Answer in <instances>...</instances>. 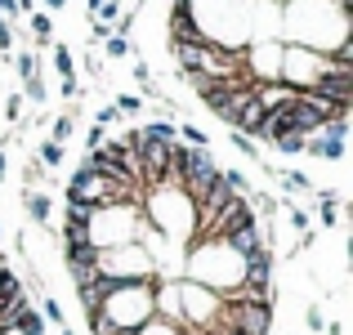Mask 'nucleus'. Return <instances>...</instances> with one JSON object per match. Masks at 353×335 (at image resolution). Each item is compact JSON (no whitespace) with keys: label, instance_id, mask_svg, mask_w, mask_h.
I'll return each instance as SVG.
<instances>
[{"label":"nucleus","instance_id":"f257e3e1","mask_svg":"<svg viewBox=\"0 0 353 335\" xmlns=\"http://www.w3.org/2000/svg\"><path fill=\"white\" fill-rule=\"evenodd\" d=\"M103 318L112 322L117 331L134 335L152 318V282H117V291L103 300Z\"/></svg>","mask_w":353,"mask_h":335},{"label":"nucleus","instance_id":"f03ea898","mask_svg":"<svg viewBox=\"0 0 353 335\" xmlns=\"http://www.w3.org/2000/svg\"><path fill=\"white\" fill-rule=\"evenodd\" d=\"M174 291H179V313H183V327H197V331H210L219 322V295L206 291V286L188 282V277H179L174 282Z\"/></svg>","mask_w":353,"mask_h":335},{"label":"nucleus","instance_id":"7ed1b4c3","mask_svg":"<svg viewBox=\"0 0 353 335\" xmlns=\"http://www.w3.org/2000/svg\"><path fill=\"white\" fill-rule=\"evenodd\" d=\"M304 152L318 156V161H345V139H331L327 130H318V134L304 139Z\"/></svg>","mask_w":353,"mask_h":335},{"label":"nucleus","instance_id":"20e7f679","mask_svg":"<svg viewBox=\"0 0 353 335\" xmlns=\"http://www.w3.org/2000/svg\"><path fill=\"white\" fill-rule=\"evenodd\" d=\"M23 210H27V219H32V223L50 228V219H54V197H50V192H41V188H27V192H23Z\"/></svg>","mask_w":353,"mask_h":335},{"label":"nucleus","instance_id":"39448f33","mask_svg":"<svg viewBox=\"0 0 353 335\" xmlns=\"http://www.w3.org/2000/svg\"><path fill=\"white\" fill-rule=\"evenodd\" d=\"M90 215H94V206H85V201H63V228H90Z\"/></svg>","mask_w":353,"mask_h":335},{"label":"nucleus","instance_id":"423d86ee","mask_svg":"<svg viewBox=\"0 0 353 335\" xmlns=\"http://www.w3.org/2000/svg\"><path fill=\"white\" fill-rule=\"evenodd\" d=\"M18 295H23V277L5 264V268H0V309H5V304H14Z\"/></svg>","mask_w":353,"mask_h":335},{"label":"nucleus","instance_id":"0eeeda50","mask_svg":"<svg viewBox=\"0 0 353 335\" xmlns=\"http://www.w3.org/2000/svg\"><path fill=\"white\" fill-rule=\"evenodd\" d=\"M27 18H32L27 27L36 32V45H54V18L45 14V9H36V14H27Z\"/></svg>","mask_w":353,"mask_h":335},{"label":"nucleus","instance_id":"6e6552de","mask_svg":"<svg viewBox=\"0 0 353 335\" xmlns=\"http://www.w3.org/2000/svg\"><path fill=\"white\" fill-rule=\"evenodd\" d=\"M50 50H54V72H59L63 81H77V59H72L68 45H50Z\"/></svg>","mask_w":353,"mask_h":335},{"label":"nucleus","instance_id":"1a4fd4ad","mask_svg":"<svg viewBox=\"0 0 353 335\" xmlns=\"http://www.w3.org/2000/svg\"><path fill=\"white\" fill-rule=\"evenodd\" d=\"M139 134L157 139V143H174V121H148V125H139Z\"/></svg>","mask_w":353,"mask_h":335},{"label":"nucleus","instance_id":"9d476101","mask_svg":"<svg viewBox=\"0 0 353 335\" xmlns=\"http://www.w3.org/2000/svg\"><path fill=\"white\" fill-rule=\"evenodd\" d=\"M63 156H68V152H63V143H50V139H45L41 148H36V161H41L45 170H59V165H63Z\"/></svg>","mask_w":353,"mask_h":335},{"label":"nucleus","instance_id":"9b49d317","mask_svg":"<svg viewBox=\"0 0 353 335\" xmlns=\"http://www.w3.org/2000/svg\"><path fill=\"white\" fill-rule=\"evenodd\" d=\"M273 179H277V183H282V188H286V192H313V183H309V179H304V174H300V170H282V165H277V174H273Z\"/></svg>","mask_w":353,"mask_h":335},{"label":"nucleus","instance_id":"f8f14e48","mask_svg":"<svg viewBox=\"0 0 353 335\" xmlns=\"http://www.w3.org/2000/svg\"><path fill=\"white\" fill-rule=\"evenodd\" d=\"M72 130H77V116H72V112L54 116V125H50V143H68V139H72Z\"/></svg>","mask_w":353,"mask_h":335},{"label":"nucleus","instance_id":"ddd939ff","mask_svg":"<svg viewBox=\"0 0 353 335\" xmlns=\"http://www.w3.org/2000/svg\"><path fill=\"white\" fill-rule=\"evenodd\" d=\"M41 318L50 322V327H68V318H63V304L54 300V295H41Z\"/></svg>","mask_w":353,"mask_h":335},{"label":"nucleus","instance_id":"4468645a","mask_svg":"<svg viewBox=\"0 0 353 335\" xmlns=\"http://www.w3.org/2000/svg\"><path fill=\"white\" fill-rule=\"evenodd\" d=\"M45 179H50V170H45L36 156H27V165H23V183H27V188H41Z\"/></svg>","mask_w":353,"mask_h":335},{"label":"nucleus","instance_id":"2eb2a0df","mask_svg":"<svg viewBox=\"0 0 353 335\" xmlns=\"http://www.w3.org/2000/svg\"><path fill=\"white\" fill-rule=\"evenodd\" d=\"M228 143H233L237 152L246 156V161H255V165L264 161V156H259V148H255V139H246V134H237V130H233V134H228Z\"/></svg>","mask_w":353,"mask_h":335},{"label":"nucleus","instance_id":"dca6fc26","mask_svg":"<svg viewBox=\"0 0 353 335\" xmlns=\"http://www.w3.org/2000/svg\"><path fill=\"white\" fill-rule=\"evenodd\" d=\"M14 72H18L23 81L41 77V63H36V54H14Z\"/></svg>","mask_w":353,"mask_h":335},{"label":"nucleus","instance_id":"f3484780","mask_svg":"<svg viewBox=\"0 0 353 335\" xmlns=\"http://www.w3.org/2000/svg\"><path fill=\"white\" fill-rule=\"evenodd\" d=\"M121 116H134V112H143V94H117V103H112Z\"/></svg>","mask_w":353,"mask_h":335},{"label":"nucleus","instance_id":"a211bd4d","mask_svg":"<svg viewBox=\"0 0 353 335\" xmlns=\"http://www.w3.org/2000/svg\"><path fill=\"white\" fill-rule=\"evenodd\" d=\"M304 327H309L313 335H322V331H327V313H322L318 304H309V309H304Z\"/></svg>","mask_w":353,"mask_h":335},{"label":"nucleus","instance_id":"6ab92c4d","mask_svg":"<svg viewBox=\"0 0 353 335\" xmlns=\"http://www.w3.org/2000/svg\"><path fill=\"white\" fill-rule=\"evenodd\" d=\"M277 152H282V156H300L304 152V134H286V139H277Z\"/></svg>","mask_w":353,"mask_h":335},{"label":"nucleus","instance_id":"aec40b11","mask_svg":"<svg viewBox=\"0 0 353 335\" xmlns=\"http://www.w3.org/2000/svg\"><path fill=\"white\" fill-rule=\"evenodd\" d=\"M134 335H179V331H174L170 322H161V318H148V322H143V327H139Z\"/></svg>","mask_w":353,"mask_h":335},{"label":"nucleus","instance_id":"412c9836","mask_svg":"<svg viewBox=\"0 0 353 335\" xmlns=\"http://www.w3.org/2000/svg\"><path fill=\"white\" fill-rule=\"evenodd\" d=\"M103 50H108V59H130V41L125 36H108Z\"/></svg>","mask_w":353,"mask_h":335},{"label":"nucleus","instance_id":"4be33fe9","mask_svg":"<svg viewBox=\"0 0 353 335\" xmlns=\"http://www.w3.org/2000/svg\"><path fill=\"white\" fill-rule=\"evenodd\" d=\"M318 219H322V228H336V219H340V201H318Z\"/></svg>","mask_w":353,"mask_h":335},{"label":"nucleus","instance_id":"5701e85b","mask_svg":"<svg viewBox=\"0 0 353 335\" xmlns=\"http://www.w3.org/2000/svg\"><path fill=\"white\" fill-rule=\"evenodd\" d=\"M94 125H103V130H108V125H121V112H117L112 103H103V108L94 112Z\"/></svg>","mask_w":353,"mask_h":335},{"label":"nucleus","instance_id":"b1692460","mask_svg":"<svg viewBox=\"0 0 353 335\" xmlns=\"http://www.w3.org/2000/svg\"><path fill=\"white\" fill-rule=\"evenodd\" d=\"M103 139H108V130H103V125H90V130H85V152L103 148Z\"/></svg>","mask_w":353,"mask_h":335},{"label":"nucleus","instance_id":"393cba45","mask_svg":"<svg viewBox=\"0 0 353 335\" xmlns=\"http://www.w3.org/2000/svg\"><path fill=\"white\" fill-rule=\"evenodd\" d=\"M23 103H27L23 94H9V99H5V116H9V121H23Z\"/></svg>","mask_w":353,"mask_h":335},{"label":"nucleus","instance_id":"a878e982","mask_svg":"<svg viewBox=\"0 0 353 335\" xmlns=\"http://www.w3.org/2000/svg\"><path fill=\"white\" fill-rule=\"evenodd\" d=\"M0 54H14V27L0 18Z\"/></svg>","mask_w":353,"mask_h":335},{"label":"nucleus","instance_id":"bb28decb","mask_svg":"<svg viewBox=\"0 0 353 335\" xmlns=\"http://www.w3.org/2000/svg\"><path fill=\"white\" fill-rule=\"evenodd\" d=\"M108 36H112V27H108V23H99V18H94V27H90V45L108 41Z\"/></svg>","mask_w":353,"mask_h":335},{"label":"nucleus","instance_id":"cd10ccee","mask_svg":"<svg viewBox=\"0 0 353 335\" xmlns=\"http://www.w3.org/2000/svg\"><path fill=\"white\" fill-rule=\"evenodd\" d=\"M134 81H139V85H152V68H148V63H143V59H139V63H134Z\"/></svg>","mask_w":353,"mask_h":335},{"label":"nucleus","instance_id":"c85d7f7f","mask_svg":"<svg viewBox=\"0 0 353 335\" xmlns=\"http://www.w3.org/2000/svg\"><path fill=\"white\" fill-rule=\"evenodd\" d=\"M9 174V156H5V148H0V179Z\"/></svg>","mask_w":353,"mask_h":335},{"label":"nucleus","instance_id":"c756f323","mask_svg":"<svg viewBox=\"0 0 353 335\" xmlns=\"http://www.w3.org/2000/svg\"><path fill=\"white\" fill-rule=\"evenodd\" d=\"M41 5H45V9H63V5H68V0H41Z\"/></svg>","mask_w":353,"mask_h":335},{"label":"nucleus","instance_id":"7c9ffc66","mask_svg":"<svg viewBox=\"0 0 353 335\" xmlns=\"http://www.w3.org/2000/svg\"><path fill=\"white\" fill-rule=\"evenodd\" d=\"M0 237H5V223H0Z\"/></svg>","mask_w":353,"mask_h":335}]
</instances>
